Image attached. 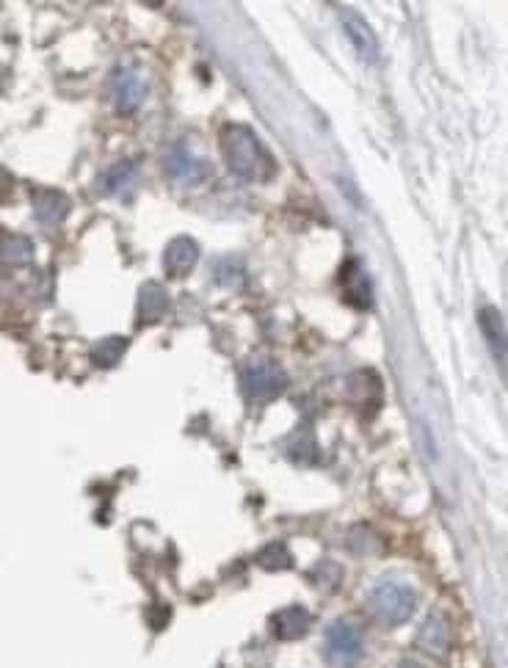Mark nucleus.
Instances as JSON below:
<instances>
[{"label": "nucleus", "instance_id": "nucleus-17", "mask_svg": "<svg viewBox=\"0 0 508 668\" xmlns=\"http://www.w3.org/2000/svg\"><path fill=\"white\" fill-rule=\"evenodd\" d=\"M133 177H136V166L130 161H119L116 166H111L108 172L103 174V194H122L133 185Z\"/></svg>", "mask_w": 508, "mask_h": 668}, {"label": "nucleus", "instance_id": "nucleus-19", "mask_svg": "<svg viewBox=\"0 0 508 668\" xmlns=\"http://www.w3.org/2000/svg\"><path fill=\"white\" fill-rule=\"evenodd\" d=\"M401 668H423V666H417V663H412V660H404V666Z\"/></svg>", "mask_w": 508, "mask_h": 668}, {"label": "nucleus", "instance_id": "nucleus-3", "mask_svg": "<svg viewBox=\"0 0 508 668\" xmlns=\"http://www.w3.org/2000/svg\"><path fill=\"white\" fill-rule=\"evenodd\" d=\"M238 381H241V390L249 401H271L288 384L285 370L268 357L246 359L238 370Z\"/></svg>", "mask_w": 508, "mask_h": 668}, {"label": "nucleus", "instance_id": "nucleus-8", "mask_svg": "<svg viewBox=\"0 0 508 668\" xmlns=\"http://www.w3.org/2000/svg\"><path fill=\"white\" fill-rule=\"evenodd\" d=\"M197 260H199L197 241L188 238V235H180V238H174V241L169 243L166 257H163V265H166V271H169L172 277H188V274L194 271Z\"/></svg>", "mask_w": 508, "mask_h": 668}, {"label": "nucleus", "instance_id": "nucleus-11", "mask_svg": "<svg viewBox=\"0 0 508 668\" xmlns=\"http://www.w3.org/2000/svg\"><path fill=\"white\" fill-rule=\"evenodd\" d=\"M163 163H166L169 177L177 180V183H194V180L202 177V161H197V158L188 152V147H185L183 141L174 144L172 150L166 152V161Z\"/></svg>", "mask_w": 508, "mask_h": 668}, {"label": "nucleus", "instance_id": "nucleus-5", "mask_svg": "<svg viewBox=\"0 0 508 668\" xmlns=\"http://www.w3.org/2000/svg\"><path fill=\"white\" fill-rule=\"evenodd\" d=\"M340 23H343V31H346V39L351 42V47L357 50V56L365 61V64H376L379 61V42H376V34L368 25V20L357 12V9H340Z\"/></svg>", "mask_w": 508, "mask_h": 668}, {"label": "nucleus", "instance_id": "nucleus-2", "mask_svg": "<svg viewBox=\"0 0 508 668\" xmlns=\"http://www.w3.org/2000/svg\"><path fill=\"white\" fill-rule=\"evenodd\" d=\"M368 608L381 624L398 627L415 616L417 594L412 591V586H406L404 580L387 577V580L376 583L368 594Z\"/></svg>", "mask_w": 508, "mask_h": 668}, {"label": "nucleus", "instance_id": "nucleus-9", "mask_svg": "<svg viewBox=\"0 0 508 668\" xmlns=\"http://www.w3.org/2000/svg\"><path fill=\"white\" fill-rule=\"evenodd\" d=\"M111 94L122 111H136L144 100V78L136 70H119L111 81Z\"/></svg>", "mask_w": 508, "mask_h": 668}, {"label": "nucleus", "instance_id": "nucleus-18", "mask_svg": "<svg viewBox=\"0 0 508 668\" xmlns=\"http://www.w3.org/2000/svg\"><path fill=\"white\" fill-rule=\"evenodd\" d=\"M260 566L268 569V572H279V569H288L293 564V558H290V550L285 544H268L266 550L260 553Z\"/></svg>", "mask_w": 508, "mask_h": 668}, {"label": "nucleus", "instance_id": "nucleus-14", "mask_svg": "<svg viewBox=\"0 0 508 668\" xmlns=\"http://www.w3.org/2000/svg\"><path fill=\"white\" fill-rule=\"evenodd\" d=\"M169 307V299H166V290L155 282H147L139 293V307H136V315H139V323H152L161 318L163 312Z\"/></svg>", "mask_w": 508, "mask_h": 668}, {"label": "nucleus", "instance_id": "nucleus-6", "mask_svg": "<svg viewBox=\"0 0 508 668\" xmlns=\"http://www.w3.org/2000/svg\"><path fill=\"white\" fill-rule=\"evenodd\" d=\"M453 633H451V622H448V616L439 611H431L423 619V624L417 627L415 633V644L431 657H442L448 649H451Z\"/></svg>", "mask_w": 508, "mask_h": 668}, {"label": "nucleus", "instance_id": "nucleus-12", "mask_svg": "<svg viewBox=\"0 0 508 668\" xmlns=\"http://www.w3.org/2000/svg\"><path fill=\"white\" fill-rule=\"evenodd\" d=\"M67 210H70V199L61 194V191L45 188V191H36L34 194V213L42 224H58V221H64Z\"/></svg>", "mask_w": 508, "mask_h": 668}, {"label": "nucleus", "instance_id": "nucleus-10", "mask_svg": "<svg viewBox=\"0 0 508 668\" xmlns=\"http://www.w3.org/2000/svg\"><path fill=\"white\" fill-rule=\"evenodd\" d=\"M307 630H310V613L301 605H290L271 616V633L277 635L279 641H299Z\"/></svg>", "mask_w": 508, "mask_h": 668}, {"label": "nucleus", "instance_id": "nucleus-16", "mask_svg": "<svg viewBox=\"0 0 508 668\" xmlns=\"http://www.w3.org/2000/svg\"><path fill=\"white\" fill-rule=\"evenodd\" d=\"M127 340L125 337H105L92 348V362L97 368H114L119 359L125 357Z\"/></svg>", "mask_w": 508, "mask_h": 668}, {"label": "nucleus", "instance_id": "nucleus-7", "mask_svg": "<svg viewBox=\"0 0 508 668\" xmlns=\"http://www.w3.org/2000/svg\"><path fill=\"white\" fill-rule=\"evenodd\" d=\"M478 326H481V334H484L486 346L492 351L497 365L508 370V332L500 312L495 307H481L478 310Z\"/></svg>", "mask_w": 508, "mask_h": 668}, {"label": "nucleus", "instance_id": "nucleus-15", "mask_svg": "<svg viewBox=\"0 0 508 668\" xmlns=\"http://www.w3.org/2000/svg\"><path fill=\"white\" fill-rule=\"evenodd\" d=\"M34 257V243L17 232H3V263L23 265Z\"/></svg>", "mask_w": 508, "mask_h": 668}, {"label": "nucleus", "instance_id": "nucleus-13", "mask_svg": "<svg viewBox=\"0 0 508 668\" xmlns=\"http://www.w3.org/2000/svg\"><path fill=\"white\" fill-rule=\"evenodd\" d=\"M343 282H346V293L348 301L359 307V310H368L373 304V290H370L368 274L359 268V263H348L346 274H343Z\"/></svg>", "mask_w": 508, "mask_h": 668}, {"label": "nucleus", "instance_id": "nucleus-1", "mask_svg": "<svg viewBox=\"0 0 508 668\" xmlns=\"http://www.w3.org/2000/svg\"><path fill=\"white\" fill-rule=\"evenodd\" d=\"M221 155L235 177L241 180H266L271 174V158L260 139L246 125H224L219 133Z\"/></svg>", "mask_w": 508, "mask_h": 668}, {"label": "nucleus", "instance_id": "nucleus-4", "mask_svg": "<svg viewBox=\"0 0 508 668\" xmlns=\"http://www.w3.org/2000/svg\"><path fill=\"white\" fill-rule=\"evenodd\" d=\"M326 660L337 668L357 666L365 655V638L362 630L351 619H337L326 627L324 635Z\"/></svg>", "mask_w": 508, "mask_h": 668}]
</instances>
